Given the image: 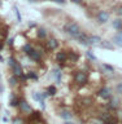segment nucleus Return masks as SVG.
<instances>
[{
    "instance_id": "1",
    "label": "nucleus",
    "mask_w": 122,
    "mask_h": 124,
    "mask_svg": "<svg viewBox=\"0 0 122 124\" xmlns=\"http://www.w3.org/2000/svg\"><path fill=\"white\" fill-rule=\"evenodd\" d=\"M64 30H65V32L68 34L72 39H77L78 36H79V34L82 32L79 25H78V23H75V22H69V23H66L65 27H64Z\"/></svg>"
},
{
    "instance_id": "2",
    "label": "nucleus",
    "mask_w": 122,
    "mask_h": 124,
    "mask_svg": "<svg viewBox=\"0 0 122 124\" xmlns=\"http://www.w3.org/2000/svg\"><path fill=\"white\" fill-rule=\"evenodd\" d=\"M87 74L83 72V71H79V72H77L75 74V76H74V81H75L77 84H79V85H83L87 83Z\"/></svg>"
},
{
    "instance_id": "3",
    "label": "nucleus",
    "mask_w": 122,
    "mask_h": 124,
    "mask_svg": "<svg viewBox=\"0 0 122 124\" xmlns=\"http://www.w3.org/2000/svg\"><path fill=\"white\" fill-rule=\"evenodd\" d=\"M18 106H19V110H21L23 114H30V112H33V107H31L30 103L25 100H19Z\"/></svg>"
},
{
    "instance_id": "4",
    "label": "nucleus",
    "mask_w": 122,
    "mask_h": 124,
    "mask_svg": "<svg viewBox=\"0 0 122 124\" xmlns=\"http://www.w3.org/2000/svg\"><path fill=\"white\" fill-rule=\"evenodd\" d=\"M109 17H111V14L107 10H101V12H99L96 18H97V22L99 23H107L109 21Z\"/></svg>"
},
{
    "instance_id": "5",
    "label": "nucleus",
    "mask_w": 122,
    "mask_h": 124,
    "mask_svg": "<svg viewBox=\"0 0 122 124\" xmlns=\"http://www.w3.org/2000/svg\"><path fill=\"white\" fill-rule=\"evenodd\" d=\"M99 96L101 97L103 100H111V97H112V94H111V89L109 88H101L100 91H99Z\"/></svg>"
},
{
    "instance_id": "6",
    "label": "nucleus",
    "mask_w": 122,
    "mask_h": 124,
    "mask_svg": "<svg viewBox=\"0 0 122 124\" xmlns=\"http://www.w3.org/2000/svg\"><path fill=\"white\" fill-rule=\"evenodd\" d=\"M101 43V38L97 36V35H92V36H88V45H100Z\"/></svg>"
},
{
    "instance_id": "7",
    "label": "nucleus",
    "mask_w": 122,
    "mask_h": 124,
    "mask_svg": "<svg viewBox=\"0 0 122 124\" xmlns=\"http://www.w3.org/2000/svg\"><path fill=\"white\" fill-rule=\"evenodd\" d=\"M77 40H78V43H79V44L84 45V46L88 45V36H87V35H86L84 32H81L79 36L77 38Z\"/></svg>"
},
{
    "instance_id": "8",
    "label": "nucleus",
    "mask_w": 122,
    "mask_h": 124,
    "mask_svg": "<svg viewBox=\"0 0 122 124\" xmlns=\"http://www.w3.org/2000/svg\"><path fill=\"white\" fill-rule=\"evenodd\" d=\"M47 46H48V49L55 50V49H57V48H58V41H57L55 38H51L49 40L47 41Z\"/></svg>"
},
{
    "instance_id": "9",
    "label": "nucleus",
    "mask_w": 122,
    "mask_h": 124,
    "mask_svg": "<svg viewBox=\"0 0 122 124\" xmlns=\"http://www.w3.org/2000/svg\"><path fill=\"white\" fill-rule=\"evenodd\" d=\"M27 56H29L33 61H37V62L40 61V52H37L35 49H31L30 52L27 53Z\"/></svg>"
},
{
    "instance_id": "10",
    "label": "nucleus",
    "mask_w": 122,
    "mask_h": 124,
    "mask_svg": "<svg viewBox=\"0 0 122 124\" xmlns=\"http://www.w3.org/2000/svg\"><path fill=\"white\" fill-rule=\"evenodd\" d=\"M60 118L64 119V120H70L73 118V112L69 111V110H61L60 111Z\"/></svg>"
},
{
    "instance_id": "11",
    "label": "nucleus",
    "mask_w": 122,
    "mask_h": 124,
    "mask_svg": "<svg viewBox=\"0 0 122 124\" xmlns=\"http://www.w3.org/2000/svg\"><path fill=\"white\" fill-rule=\"evenodd\" d=\"M121 106V102H120V100L118 98H116V97H111V102H109V107L113 108V110H117Z\"/></svg>"
},
{
    "instance_id": "12",
    "label": "nucleus",
    "mask_w": 122,
    "mask_h": 124,
    "mask_svg": "<svg viewBox=\"0 0 122 124\" xmlns=\"http://www.w3.org/2000/svg\"><path fill=\"white\" fill-rule=\"evenodd\" d=\"M12 70H13L14 76H17V78H21L22 76V69H21V66H19L18 62L13 66V67H12Z\"/></svg>"
},
{
    "instance_id": "13",
    "label": "nucleus",
    "mask_w": 122,
    "mask_h": 124,
    "mask_svg": "<svg viewBox=\"0 0 122 124\" xmlns=\"http://www.w3.org/2000/svg\"><path fill=\"white\" fill-rule=\"evenodd\" d=\"M112 27L114 30L117 31H122V21L120 18H117V19H113V22H112Z\"/></svg>"
},
{
    "instance_id": "14",
    "label": "nucleus",
    "mask_w": 122,
    "mask_h": 124,
    "mask_svg": "<svg viewBox=\"0 0 122 124\" xmlns=\"http://www.w3.org/2000/svg\"><path fill=\"white\" fill-rule=\"evenodd\" d=\"M56 58H57L58 62H65L66 60H68V54H66L65 52H58L57 56H56Z\"/></svg>"
},
{
    "instance_id": "15",
    "label": "nucleus",
    "mask_w": 122,
    "mask_h": 124,
    "mask_svg": "<svg viewBox=\"0 0 122 124\" xmlns=\"http://www.w3.org/2000/svg\"><path fill=\"white\" fill-rule=\"evenodd\" d=\"M52 75H53L55 79H56L57 83H60V81H61V70L60 69H55L53 72H52Z\"/></svg>"
},
{
    "instance_id": "16",
    "label": "nucleus",
    "mask_w": 122,
    "mask_h": 124,
    "mask_svg": "<svg viewBox=\"0 0 122 124\" xmlns=\"http://www.w3.org/2000/svg\"><path fill=\"white\" fill-rule=\"evenodd\" d=\"M113 44H116L117 46H122V34L116 35V36L113 38Z\"/></svg>"
},
{
    "instance_id": "17",
    "label": "nucleus",
    "mask_w": 122,
    "mask_h": 124,
    "mask_svg": "<svg viewBox=\"0 0 122 124\" xmlns=\"http://www.w3.org/2000/svg\"><path fill=\"white\" fill-rule=\"evenodd\" d=\"M100 46H101V48H105V49H113V45L111 44V41H103V40H101Z\"/></svg>"
},
{
    "instance_id": "18",
    "label": "nucleus",
    "mask_w": 122,
    "mask_h": 124,
    "mask_svg": "<svg viewBox=\"0 0 122 124\" xmlns=\"http://www.w3.org/2000/svg\"><path fill=\"white\" fill-rule=\"evenodd\" d=\"M17 83H18V79H17V76H10L9 78V85L10 87H16L17 85Z\"/></svg>"
},
{
    "instance_id": "19",
    "label": "nucleus",
    "mask_w": 122,
    "mask_h": 124,
    "mask_svg": "<svg viewBox=\"0 0 122 124\" xmlns=\"http://www.w3.org/2000/svg\"><path fill=\"white\" fill-rule=\"evenodd\" d=\"M103 69L105 70L107 72H114V67L111 65H108V63H103Z\"/></svg>"
},
{
    "instance_id": "20",
    "label": "nucleus",
    "mask_w": 122,
    "mask_h": 124,
    "mask_svg": "<svg viewBox=\"0 0 122 124\" xmlns=\"http://www.w3.org/2000/svg\"><path fill=\"white\" fill-rule=\"evenodd\" d=\"M38 36L40 38V39H44V38L47 36V31H46L44 29H39V31H38Z\"/></svg>"
},
{
    "instance_id": "21",
    "label": "nucleus",
    "mask_w": 122,
    "mask_h": 124,
    "mask_svg": "<svg viewBox=\"0 0 122 124\" xmlns=\"http://www.w3.org/2000/svg\"><path fill=\"white\" fill-rule=\"evenodd\" d=\"M47 93H48V96H55V94H56V88H55L53 85H52V87H49L48 91H47Z\"/></svg>"
},
{
    "instance_id": "22",
    "label": "nucleus",
    "mask_w": 122,
    "mask_h": 124,
    "mask_svg": "<svg viewBox=\"0 0 122 124\" xmlns=\"http://www.w3.org/2000/svg\"><path fill=\"white\" fill-rule=\"evenodd\" d=\"M18 105H19V98L13 97V98L10 100V106H18Z\"/></svg>"
},
{
    "instance_id": "23",
    "label": "nucleus",
    "mask_w": 122,
    "mask_h": 124,
    "mask_svg": "<svg viewBox=\"0 0 122 124\" xmlns=\"http://www.w3.org/2000/svg\"><path fill=\"white\" fill-rule=\"evenodd\" d=\"M116 92L118 93L120 96H122V83H118L116 85Z\"/></svg>"
},
{
    "instance_id": "24",
    "label": "nucleus",
    "mask_w": 122,
    "mask_h": 124,
    "mask_svg": "<svg viewBox=\"0 0 122 124\" xmlns=\"http://www.w3.org/2000/svg\"><path fill=\"white\" fill-rule=\"evenodd\" d=\"M16 63H17V61H16L13 57H10L9 60H8V65H9V67H13V66H14Z\"/></svg>"
},
{
    "instance_id": "25",
    "label": "nucleus",
    "mask_w": 122,
    "mask_h": 124,
    "mask_svg": "<svg viewBox=\"0 0 122 124\" xmlns=\"http://www.w3.org/2000/svg\"><path fill=\"white\" fill-rule=\"evenodd\" d=\"M31 49H33V46H31L30 44H26L25 46H23V52H25L26 54H27V53H29V52H30V50H31Z\"/></svg>"
},
{
    "instance_id": "26",
    "label": "nucleus",
    "mask_w": 122,
    "mask_h": 124,
    "mask_svg": "<svg viewBox=\"0 0 122 124\" xmlns=\"http://www.w3.org/2000/svg\"><path fill=\"white\" fill-rule=\"evenodd\" d=\"M86 54H87V57L90 58V60H92V61H96L97 60V58L95 57V54L91 53V52H86Z\"/></svg>"
},
{
    "instance_id": "27",
    "label": "nucleus",
    "mask_w": 122,
    "mask_h": 124,
    "mask_svg": "<svg viewBox=\"0 0 122 124\" xmlns=\"http://www.w3.org/2000/svg\"><path fill=\"white\" fill-rule=\"evenodd\" d=\"M12 124H23V119H21V118H14L13 119V123Z\"/></svg>"
},
{
    "instance_id": "28",
    "label": "nucleus",
    "mask_w": 122,
    "mask_h": 124,
    "mask_svg": "<svg viewBox=\"0 0 122 124\" xmlns=\"http://www.w3.org/2000/svg\"><path fill=\"white\" fill-rule=\"evenodd\" d=\"M13 10H14V14H16V17H17V19H18V21H21V14L18 13L17 7H13Z\"/></svg>"
},
{
    "instance_id": "29",
    "label": "nucleus",
    "mask_w": 122,
    "mask_h": 124,
    "mask_svg": "<svg viewBox=\"0 0 122 124\" xmlns=\"http://www.w3.org/2000/svg\"><path fill=\"white\" fill-rule=\"evenodd\" d=\"M91 124H104V122H103L100 118H99V119H92V120H91Z\"/></svg>"
},
{
    "instance_id": "30",
    "label": "nucleus",
    "mask_w": 122,
    "mask_h": 124,
    "mask_svg": "<svg viewBox=\"0 0 122 124\" xmlns=\"http://www.w3.org/2000/svg\"><path fill=\"white\" fill-rule=\"evenodd\" d=\"M27 78H29V79H34V80H37V79H38V76L35 75L34 72H29V74H27Z\"/></svg>"
},
{
    "instance_id": "31",
    "label": "nucleus",
    "mask_w": 122,
    "mask_h": 124,
    "mask_svg": "<svg viewBox=\"0 0 122 124\" xmlns=\"http://www.w3.org/2000/svg\"><path fill=\"white\" fill-rule=\"evenodd\" d=\"M117 14H118L120 17H122V5L118 7V9H117Z\"/></svg>"
},
{
    "instance_id": "32",
    "label": "nucleus",
    "mask_w": 122,
    "mask_h": 124,
    "mask_svg": "<svg viewBox=\"0 0 122 124\" xmlns=\"http://www.w3.org/2000/svg\"><path fill=\"white\" fill-rule=\"evenodd\" d=\"M53 1H56V3H58V4H65L66 0H53Z\"/></svg>"
},
{
    "instance_id": "33",
    "label": "nucleus",
    "mask_w": 122,
    "mask_h": 124,
    "mask_svg": "<svg viewBox=\"0 0 122 124\" xmlns=\"http://www.w3.org/2000/svg\"><path fill=\"white\" fill-rule=\"evenodd\" d=\"M72 3H74V4H81L82 0H72Z\"/></svg>"
},
{
    "instance_id": "34",
    "label": "nucleus",
    "mask_w": 122,
    "mask_h": 124,
    "mask_svg": "<svg viewBox=\"0 0 122 124\" xmlns=\"http://www.w3.org/2000/svg\"><path fill=\"white\" fill-rule=\"evenodd\" d=\"M104 124H117L116 122H112V120H109V122H107V123H104Z\"/></svg>"
},
{
    "instance_id": "35",
    "label": "nucleus",
    "mask_w": 122,
    "mask_h": 124,
    "mask_svg": "<svg viewBox=\"0 0 122 124\" xmlns=\"http://www.w3.org/2000/svg\"><path fill=\"white\" fill-rule=\"evenodd\" d=\"M64 124H74L73 122H70V120H65V123Z\"/></svg>"
},
{
    "instance_id": "36",
    "label": "nucleus",
    "mask_w": 122,
    "mask_h": 124,
    "mask_svg": "<svg viewBox=\"0 0 122 124\" xmlns=\"http://www.w3.org/2000/svg\"><path fill=\"white\" fill-rule=\"evenodd\" d=\"M27 1H30V3H37L38 0H27Z\"/></svg>"
},
{
    "instance_id": "37",
    "label": "nucleus",
    "mask_w": 122,
    "mask_h": 124,
    "mask_svg": "<svg viewBox=\"0 0 122 124\" xmlns=\"http://www.w3.org/2000/svg\"><path fill=\"white\" fill-rule=\"evenodd\" d=\"M0 49H1V44H0Z\"/></svg>"
},
{
    "instance_id": "38",
    "label": "nucleus",
    "mask_w": 122,
    "mask_h": 124,
    "mask_svg": "<svg viewBox=\"0 0 122 124\" xmlns=\"http://www.w3.org/2000/svg\"><path fill=\"white\" fill-rule=\"evenodd\" d=\"M0 79H1V75H0Z\"/></svg>"
}]
</instances>
